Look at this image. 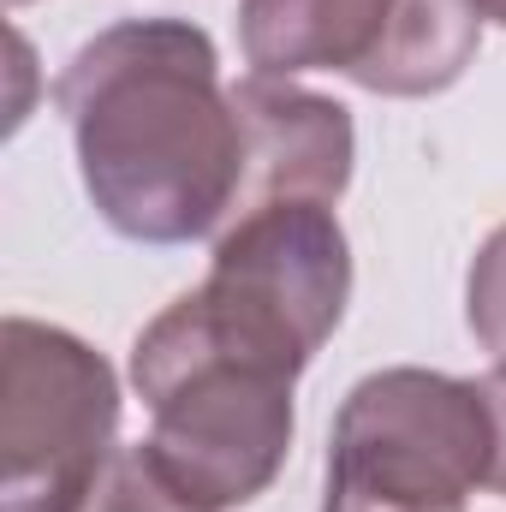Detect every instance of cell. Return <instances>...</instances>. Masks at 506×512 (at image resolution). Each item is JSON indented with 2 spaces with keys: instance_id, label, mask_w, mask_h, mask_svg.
I'll return each mask as SVG.
<instances>
[{
  "instance_id": "obj_8",
  "label": "cell",
  "mask_w": 506,
  "mask_h": 512,
  "mask_svg": "<svg viewBox=\"0 0 506 512\" xmlns=\"http://www.w3.org/2000/svg\"><path fill=\"white\" fill-rule=\"evenodd\" d=\"M72 512H209V507H197V501L161 471V459L149 453V441H137V447H120V453L102 465V477L90 483V495Z\"/></svg>"
},
{
  "instance_id": "obj_2",
  "label": "cell",
  "mask_w": 506,
  "mask_h": 512,
  "mask_svg": "<svg viewBox=\"0 0 506 512\" xmlns=\"http://www.w3.org/2000/svg\"><path fill=\"white\" fill-rule=\"evenodd\" d=\"M292 382L280 364L221 340L203 310L173 298L131 346V387L155 429L149 453L209 512L251 507L268 495L292 453Z\"/></svg>"
},
{
  "instance_id": "obj_7",
  "label": "cell",
  "mask_w": 506,
  "mask_h": 512,
  "mask_svg": "<svg viewBox=\"0 0 506 512\" xmlns=\"http://www.w3.org/2000/svg\"><path fill=\"white\" fill-rule=\"evenodd\" d=\"M233 108L245 126V185L233 221L268 203H334L352 185L358 131L334 96L298 90L292 78L233 84Z\"/></svg>"
},
{
  "instance_id": "obj_5",
  "label": "cell",
  "mask_w": 506,
  "mask_h": 512,
  "mask_svg": "<svg viewBox=\"0 0 506 512\" xmlns=\"http://www.w3.org/2000/svg\"><path fill=\"white\" fill-rule=\"evenodd\" d=\"M191 304L239 352L304 376L352 304L346 227L328 203H268L215 239L209 280Z\"/></svg>"
},
{
  "instance_id": "obj_11",
  "label": "cell",
  "mask_w": 506,
  "mask_h": 512,
  "mask_svg": "<svg viewBox=\"0 0 506 512\" xmlns=\"http://www.w3.org/2000/svg\"><path fill=\"white\" fill-rule=\"evenodd\" d=\"M477 12H483L489 24H501V30H506V0H477Z\"/></svg>"
},
{
  "instance_id": "obj_4",
  "label": "cell",
  "mask_w": 506,
  "mask_h": 512,
  "mask_svg": "<svg viewBox=\"0 0 506 512\" xmlns=\"http://www.w3.org/2000/svg\"><path fill=\"white\" fill-rule=\"evenodd\" d=\"M120 453V376L66 328H0V512H72Z\"/></svg>"
},
{
  "instance_id": "obj_3",
  "label": "cell",
  "mask_w": 506,
  "mask_h": 512,
  "mask_svg": "<svg viewBox=\"0 0 506 512\" xmlns=\"http://www.w3.org/2000/svg\"><path fill=\"white\" fill-rule=\"evenodd\" d=\"M483 387L393 364L340 399L322 512H465L489 483Z\"/></svg>"
},
{
  "instance_id": "obj_1",
  "label": "cell",
  "mask_w": 506,
  "mask_h": 512,
  "mask_svg": "<svg viewBox=\"0 0 506 512\" xmlns=\"http://www.w3.org/2000/svg\"><path fill=\"white\" fill-rule=\"evenodd\" d=\"M96 215L131 245L221 239L245 185V126L215 36L191 18H126L54 84Z\"/></svg>"
},
{
  "instance_id": "obj_12",
  "label": "cell",
  "mask_w": 506,
  "mask_h": 512,
  "mask_svg": "<svg viewBox=\"0 0 506 512\" xmlns=\"http://www.w3.org/2000/svg\"><path fill=\"white\" fill-rule=\"evenodd\" d=\"M12 6H24V0H12Z\"/></svg>"
},
{
  "instance_id": "obj_10",
  "label": "cell",
  "mask_w": 506,
  "mask_h": 512,
  "mask_svg": "<svg viewBox=\"0 0 506 512\" xmlns=\"http://www.w3.org/2000/svg\"><path fill=\"white\" fill-rule=\"evenodd\" d=\"M483 405H489V429H495V447H489V489L506 495V364H495L483 376Z\"/></svg>"
},
{
  "instance_id": "obj_6",
  "label": "cell",
  "mask_w": 506,
  "mask_h": 512,
  "mask_svg": "<svg viewBox=\"0 0 506 512\" xmlns=\"http://www.w3.org/2000/svg\"><path fill=\"white\" fill-rule=\"evenodd\" d=\"M256 78L340 72L376 96H441L483 48L477 0H245Z\"/></svg>"
},
{
  "instance_id": "obj_9",
  "label": "cell",
  "mask_w": 506,
  "mask_h": 512,
  "mask_svg": "<svg viewBox=\"0 0 506 512\" xmlns=\"http://www.w3.org/2000/svg\"><path fill=\"white\" fill-rule=\"evenodd\" d=\"M465 322L477 334V346L506 364V227L483 239V251L471 256V280H465Z\"/></svg>"
}]
</instances>
